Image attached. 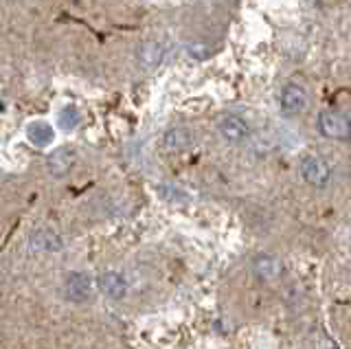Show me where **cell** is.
Segmentation results:
<instances>
[{
  "label": "cell",
  "instance_id": "3957f363",
  "mask_svg": "<svg viewBox=\"0 0 351 349\" xmlns=\"http://www.w3.org/2000/svg\"><path fill=\"white\" fill-rule=\"evenodd\" d=\"M217 132L228 143H244L250 134V128L241 117L237 115H226L217 121Z\"/></svg>",
  "mask_w": 351,
  "mask_h": 349
},
{
  "label": "cell",
  "instance_id": "6da1fadb",
  "mask_svg": "<svg viewBox=\"0 0 351 349\" xmlns=\"http://www.w3.org/2000/svg\"><path fill=\"white\" fill-rule=\"evenodd\" d=\"M318 130L321 134L327 139H349L351 136V121L349 117L343 112H334V110H325L318 115Z\"/></svg>",
  "mask_w": 351,
  "mask_h": 349
},
{
  "label": "cell",
  "instance_id": "52a82bcc",
  "mask_svg": "<svg viewBox=\"0 0 351 349\" xmlns=\"http://www.w3.org/2000/svg\"><path fill=\"white\" fill-rule=\"evenodd\" d=\"M75 152L71 147H60V149H55L53 154L49 156V171L53 173V176H66L73 165H75Z\"/></svg>",
  "mask_w": 351,
  "mask_h": 349
},
{
  "label": "cell",
  "instance_id": "7c38bea8",
  "mask_svg": "<svg viewBox=\"0 0 351 349\" xmlns=\"http://www.w3.org/2000/svg\"><path fill=\"white\" fill-rule=\"evenodd\" d=\"M29 248L31 250H60L62 248V239H60V235H55L53 231L42 228V231H36V233L31 235Z\"/></svg>",
  "mask_w": 351,
  "mask_h": 349
},
{
  "label": "cell",
  "instance_id": "9c48e42d",
  "mask_svg": "<svg viewBox=\"0 0 351 349\" xmlns=\"http://www.w3.org/2000/svg\"><path fill=\"white\" fill-rule=\"evenodd\" d=\"M191 143H193V134L186 128H171L162 136V145L171 152H182L186 147H191Z\"/></svg>",
  "mask_w": 351,
  "mask_h": 349
},
{
  "label": "cell",
  "instance_id": "7a4b0ae2",
  "mask_svg": "<svg viewBox=\"0 0 351 349\" xmlns=\"http://www.w3.org/2000/svg\"><path fill=\"white\" fill-rule=\"evenodd\" d=\"M301 173L314 187H325L332 180V167L321 156H305L301 163Z\"/></svg>",
  "mask_w": 351,
  "mask_h": 349
},
{
  "label": "cell",
  "instance_id": "ba28073f",
  "mask_svg": "<svg viewBox=\"0 0 351 349\" xmlns=\"http://www.w3.org/2000/svg\"><path fill=\"white\" fill-rule=\"evenodd\" d=\"M27 139L36 147H49L55 141V130L47 121H31L27 125Z\"/></svg>",
  "mask_w": 351,
  "mask_h": 349
},
{
  "label": "cell",
  "instance_id": "8fae6325",
  "mask_svg": "<svg viewBox=\"0 0 351 349\" xmlns=\"http://www.w3.org/2000/svg\"><path fill=\"white\" fill-rule=\"evenodd\" d=\"M252 268L261 279H277L281 275V261L272 255H257L252 261Z\"/></svg>",
  "mask_w": 351,
  "mask_h": 349
},
{
  "label": "cell",
  "instance_id": "8992f818",
  "mask_svg": "<svg viewBox=\"0 0 351 349\" xmlns=\"http://www.w3.org/2000/svg\"><path fill=\"white\" fill-rule=\"evenodd\" d=\"M99 288L110 299H123L128 294V281L123 275H119V272H104L101 277H99Z\"/></svg>",
  "mask_w": 351,
  "mask_h": 349
},
{
  "label": "cell",
  "instance_id": "30bf717a",
  "mask_svg": "<svg viewBox=\"0 0 351 349\" xmlns=\"http://www.w3.org/2000/svg\"><path fill=\"white\" fill-rule=\"evenodd\" d=\"M162 45L160 42H154V40H149V42H145V45L141 47V51H138V64L145 71H152V69H156L158 64H160V60H162Z\"/></svg>",
  "mask_w": 351,
  "mask_h": 349
},
{
  "label": "cell",
  "instance_id": "5bb4252c",
  "mask_svg": "<svg viewBox=\"0 0 351 349\" xmlns=\"http://www.w3.org/2000/svg\"><path fill=\"white\" fill-rule=\"evenodd\" d=\"M312 347L314 349H338L336 345H334V341L329 336H325L323 332H318V334H314V338H312Z\"/></svg>",
  "mask_w": 351,
  "mask_h": 349
},
{
  "label": "cell",
  "instance_id": "5b68a950",
  "mask_svg": "<svg viewBox=\"0 0 351 349\" xmlns=\"http://www.w3.org/2000/svg\"><path fill=\"white\" fill-rule=\"evenodd\" d=\"M64 292L66 297L75 303H82L90 297L93 292V283H90V277L88 275H82V272H71L69 277L64 281Z\"/></svg>",
  "mask_w": 351,
  "mask_h": 349
},
{
  "label": "cell",
  "instance_id": "9a60e30c",
  "mask_svg": "<svg viewBox=\"0 0 351 349\" xmlns=\"http://www.w3.org/2000/svg\"><path fill=\"white\" fill-rule=\"evenodd\" d=\"M189 51L195 56V60H204V58L208 56V49H206V47H202V45H191V47H189Z\"/></svg>",
  "mask_w": 351,
  "mask_h": 349
},
{
  "label": "cell",
  "instance_id": "4fadbf2b",
  "mask_svg": "<svg viewBox=\"0 0 351 349\" xmlns=\"http://www.w3.org/2000/svg\"><path fill=\"white\" fill-rule=\"evenodd\" d=\"M58 121L64 130H75L77 125L82 123V112L77 110L75 106H66L60 110V117H58Z\"/></svg>",
  "mask_w": 351,
  "mask_h": 349
},
{
  "label": "cell",
  "instance_id": "277c9868",
  "mask_svg": "<svg viewBox=\"0 0 351 349\" xmlns=\"http://www.w3.org/2000/svg\"><path fill=\"white\" fill-rule=\"evenodd\" d=\"M310 97H307L305 88L299 84H288L281 91V110L283 115H301L307 110Z\"/></svg>",
  "mask_w": 351,
  "mask_h": 349
}]
</instances>
